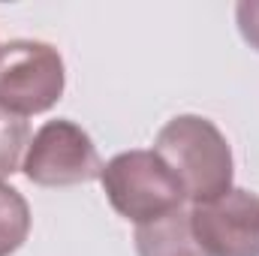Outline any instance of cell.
Wrapping results in <instances>:
<instances>
[{
	"instance_id": "cell-1",
	"label": "cell",
	"mask_w": 259,
	"mask_h": 256,
	"mask_svg": "<svg viewBox=\"0 0 259 256\" xmlns=\"http://www.w3.org/2000/svg\"><path fill=\"white\" fill-rule=\"evenodd\" d=\"M154 154L175 172L184 196L193 202L214 199L232 187L229 142L208 118L178 115L157 133Z\"/></svg>"
},
{
	"instance_id": "cell-3",
	"label": "cell",
	"mask_w": 259,
	"mask_h": 256,
	"mask_svg": "<svg viewBox=\"0 0 259 256\" xmlns=\"http://www.w3.org/2000/svg\"><path fill=\"white\" fill-rule=\"evenodd\" d=\"M64 61L58 49L36 39L0 46V109L27 118L49 112L64 94Z\"/></svg>"
},
{
	"instance_id": "cell-7",
	"label": "cell",
	"mask_w": 259,
	"mask_h": 256,
	"mask_svg": "<svg viewBox=\"0 0 259 256\" xmlns=\"http://www.w3.org/2000/svg\"><path fill=\"white\" fill-rule=\"evenodd\" d=\"M30 232V208L24 196L0 181V256L15 253Z\"/></svg>"
},
{
	"instance_id": "cell-5",
	"label": "cell",
	"mask_w": 259,
	"mask_h": 256,
	"mask_svg": "<svg viewBox=\"0 0 259 256\" xmlns=\"http://www.w3.org/2000/svg\"><path fill=\"white\" fill-rule=\"evenodd\" d=\"M196 241L208 256H259V196L229 187L226 193L193 202Z\"/></svg>"
},
{
	"instance_id": "cell-9",
	"label": "cell",
	"mask_w": 259,
	"mask_h": 256,
	"mask_svg": "<svg viewBox=\"0 0 259 256\" xmlns=\"http://www.w3.org/2000/svg\"><path fill=\"white\" fill-rule=\"evenodd\" d=\"M235 18H238V30L247 39V46L259 52V0H241L235 6Z\"/></svg>"
},
{
	"instance_id": "cell-6",
	"label": "cell",
	"mask_w": 259,
	"mask_h": 256,
	"mask_svg": "<svg viewBox=\"0 0 259 256\" xmlns=\"http://www.w3.org/2000/svg\"><path fill=\"white\" fill-rule=\"evenodd\" d=\"M136 250L139 256H208L196 241L190 214H184L181 208L142 223L136 229Z\"/></svg>"
},
{
	"instance_id": "cell-4",
	"label": "cell",
	"mask_w": 259,
	"mask_h": 256,
	"mask_svg": "<svg viewBox=\"0 0 259 256\" xmlns=\"http://www.w3.org/2000/svg\"><path fill=\"white\" fill-rule=\"evenodd\" d=\"M21 172L39 187H69L100 178L103 163L91 136L72 121H49L30 136Z\"/></svg>"
},
{
	"instance_id": "cell-2",
	"label": "cell",
	"mask_w": 259,
	"mask_h": 256,
	"mask_svg": "<svg viewBox=\"0 0 259 256\" xmlns=\"http://www.w3.org/2000/svg\"><path fill=\"white\" fill-rule=\"evenodd\" d=\"M100 184L112 208L139 226L178 211L187 199L175 172L154 151H124L112 157L100 172Z\"/></svg>"
},
{
	"instance_id": "cell-8",
	"label": "cell",
	"mask_w": 259,
	"mask_h": 256,
	"mask_svg": "<svg viewBox=\"0 0 259 256\" xmlns=\"http://www.w3.org/2000/svg\"><path fill=\"white\" fill-rule=\"evenodd\" d=\"M30 145V127L24 118L0 109V178L12 175L27 154Z\"/></svg>"
}]
</instances>
